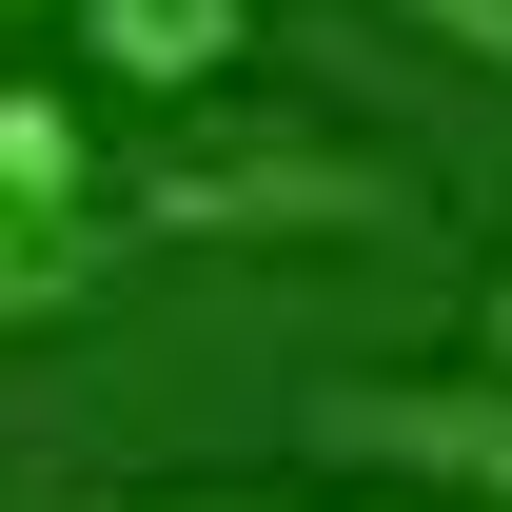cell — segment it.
Here are the masks:
<instances>
[{"mask_svg": "<svg viewBox=\"0 0 512 512\" xmlns=\"http://www.w3.org/2000/svg\"><path fill=\"white\" fill-rule=\"evenodd\" d=\"M335 473H394V512H512V375H316Z\"/></svg>", "mask_w": 512, "mask_h": 512, "instance_id": "1", "label": "cell"}, {"mask_svg": "<svg viewBox=\"0 0 512 512\" xmlns=\"http://www.w3.org/2000/svg\"><path fill=\"white\" fill-rule=\"evenodd\" d=\"M138 197L99 178V197H60V217H0V335H40V316H79V296H119L138 276Z\"/></svg>", "mask_w": 512, "mask_h": 512, "instance_id": "2", "label": "cell"}, {"mask_svg": "<svg viewBox=\"0 0 512 512\" xmlns=\"http://www.w3.org/2000/svg\"><path fill=\"white\" fill-rule=\"evenodd\" d=\"M256 0H79V60L119 79V99H197V79H237Z\"/></svg>", "mask_w": 512, "mask_h": 512, "instance_id": "3", "label": "cell"}, {"mask_svg": "<svg viewBox=\"0 0 512 512\" xmlns=\"http://www.w3.org/2000/svg\"><path fill=\"white\" fill-rule=\"evenodd\" d=\"M60 197H99V119L60 79H0V217H60Z\"/></svg>", "mask_w": 512, "mask_h": 512, "instance_id": "4", "label": "cell"}, {"mask_svg": "<svg viewBox=\"0 0 512 512\" xmlns=\"http://www.w3.org/2000/svg\"><path fill=\"white\" fill-rule=\"evenodd\" d=\"M394 20H414V40H453L473 79H512V0H394Z\"/></svg>", "mask_w": 512, "mask_h": 512, "instance_id": "5", "label": "cell"}, {"mask_svg": "<svg viewBox=\"0 0 512 512\" xmlns=\"http://www.w3.org/2000/svg\"><path fill=\"white\" fill-rule=\"evenodd\" d=\"M119 512H394V493H119Z\"/></svg>", "mask_w": 512, "mask_h": 512, "instance_id": "6", "label": "cell"}, {"mask_svg": "<svg viewBox=\"0 0 512 512\" xmlns=\"http://www.w3.org/2000/svg\"><path fill=\"white\" fill-rule=\"evenodd\" d=\"M473 375H512V256H493V296H473Z\"/></svg>", "mask_w": 512, "mask_h": 512, "instance_id": "7", "label": "cell"}]
</instances>
